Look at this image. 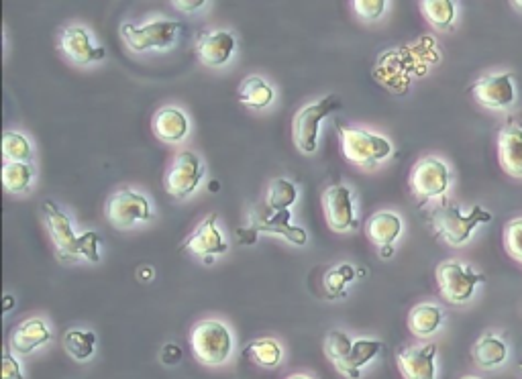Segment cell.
Masks as SVG:
<instances>
[{"mask_svg": "<svg viewBox=\"0 0 522 379\" xmlns=\"http://www.w3.org/2000/svg\"><path fill=\"white\" fill-rule=\"evenodd\" d=\"M43 216L51 235V241L56 245V251L62 261H78L86 259L90 263L100 261V235L94 231H86L82 235L74 233V223L70 216L54 202H43Z\"/></svg>", "mask_w": 522, "mask_h": 379, "instance_id": "cell-1", "label": "cell"}, {"mask_svg": "<svg viewBox=\"0 0 522 379\" xmlns=\"http://www.w3.org/2000/svg\"><path fill=\"white\" fill-rule=\"evenodd\" d=\"M490 221H492V212L480 204L472 206L465 212L461 206L445 202L439 208H435L431 214L433 229L451 247L467 245L474 231Z\"/></svg>", "mask_w": 522, "mask_h": 379, "instance_id": "cell-2", "label": "cell"}, {"mask_svg": "<svg viewBox=\"0 0 522 379\" xmlns=\"http://www.w3.org/2000/svg\"><path fill=\"white\" fill-rule=\"evenodd\" d=\"M339 139L345 159L359 168H374L394 153V145L388 137L361 127H341Z\"/></svg>", "mask_w": 522, "mask_h": 379, "instance_id": "cell-3", "label": "cell"}, {"mask_svg": "<svg viewBox=\"0 0 522 379\" xmlns=\"http://www.w3.org/2000/svg\"><path fill=\"white\" fill-rule=\"evenodd\" d=\"M190 347L202 365H225L233 353V335L221 320H202L190 333Z\"/></svg>", "mask_w": 522, "mask_h": 379, "instance_id": "cell-4", "label": "cell"}, {"mask_svg": "<svg viewBox=\"0 0 522 379\" xmlns=\"http://www.w3.org/2000/svg\"><path fill=\"white\" fill-rule=\"evenodd\" d=\"M180 31L182 25L178 21L151 19L143 25L125 23L121 27V37L133 53H149V51L170 49L176 43Z\"/></svg>", "mask_w": 522, "mask_h": 379, "instance_id": "cell-5", "label": "cell"}, {"mask_svg": "<svg viewBox=\"0 0 522 379\" xmlns=\"http://www.w3.org/2000/svg\"><path fill=\"white\" fill-rule=\"evenodd\" d=\"M341 106L337 96L321 98L319 102H312L302 106L292 119V139L294 145L304 153L312 155L319 149L321 137V123Z\"/></svg>", "mask_w": 522, "mask_h": 379, "instance_id": "cell-6", "label": "cell"}, {"mask_svg": "<svg viewBox=\"0 0 522 379\" xmlns=\"http://www.w3.org/2000/svg\"><path fill=\"white\" fill-rule=\"evenodd\" d=\"M486 282V276L474 267L459 261H443L437 267V286L441 296L451 304H465L474 298L476 288Z\"/></svg>", "mask_w": 522, "mask_h": 379, "instance_id": "cell-7", "label": "cell"}, {"mask_svg": "<svg viewBox=\"0 0 522 379\" xmlns=\"http://www.w3.org/2000/svg\"><path fill=\"white\" fill-rule=\"evenodd\" d=\"M412 192L423 200L443 198L451 186L449 166L439 157H425L410 172Z\"/></svg>", "mask_w": 522, "mask_h": 379, "instance_id": "cell-8", "label": "cell"}, {"mask_svg": "<svg viewBox=\"0 0 522 379\" xmlns=\"http://www.w3.org/2000/svg\"><path fill=\"white\" fill-rule=\"evenodd\" d=\"M107 219L117 229H131L139 223H149L153 210L149 200L135 190H119L107 202Z\"/></svg>", "mask_w": 522, "mask_h": 379, "instance_id": "cell-9", "label": "cell"}, {"mask_svg": "<svg viewBox=\"0 0 522 379\" xmlns=\"http://www.w3.org/2000/svg\"><path fill=\"white\" fill-rule=\"evenodd\" d=\"M204 164L194 151H182L166 174V190L178 200L190 198L202 184Z\"/></svg>", "mask_w": 522, "mask_h": 379, "instance_id": "cell-10", "label": "cell"}, {"mask_svg": "<svg viewBox=\"0 0 522 379\" xmlns=\"http://www.w3.org/2000/svg\"><path fill=\"white\" fill-rule=\"evenodd\" d=\"M469 92H472L476 102L492 108V111H506L516 102V86L510 72L484 76L469 88Z\"/></svg>", "mask_w": 522, "mask_h": 379, "instance_id": "cell-11", "label": "cell"}, {"mask_svg": "<svg viewBox=\"0 0 522 379\" xmlns=\"http://www.w3.org/2000/svg\"><path fill=\"white\" fill-rule=\"evenodd\" d=\"M219 214H208L206 219L198 225V229L184 241L182 249L211 261L213 257L225 255L229 251V241L225 239L223 231L219 229Z\"/></svg>", "mask_w": 522, "mask_h": 379, "instance_id": "cell-12", "label": "cell"}, {"mask_svg": "<svg viewBox=\"0 0 522 379\" xmlns=\"http://www.w3.org/2000/svg\"><path fill=\"white\" fill-rule=\"evenodd\" d=\"M323 208H325L327 223L333 231L349 233L359 227L357 216H355V206H353V192L347 186H343V184L331 186L323 194Z\"/></svg>", "mask_w": 522, "mask_h": 379, "instance_id": "cell-13", "label": "cell"}, {"mask_svg": "<svg viewBox=\"0 0 522 379\" xmlns=\"http://www.w3.org/2000/svg\"><path fill=\"white\" fill-rule=\"evenodd\" d=\"M237 49L235 35L225 29H215L204 33L196 43V56L206 68H223L227 66Z\"/></svg>", "mask_w": 522, "mask_h": 379, "instance_id": "cell-14", "label": "cell"}, {"mask_svg": "<svg viewBox=\"0 0 522 379\" xmlns=\"http://www.w3.org/2000/svg\"><path fill=\"white\" fill-rule=\"evenodd\" d=\"M398 369L404 379H437V345H412L398 353Z\"/></svg>", "mask_w": 522, "mask_h": 379, "instance_id": "cell-15", "label": "cell"}, {"mask_svg": "<svg viewBox=\"0 0 522 379\" xmlns=\"http://www.w3.org/2000/svg\"><path fill=\"white\" fill-rule=\"evenodd\" d=\"M60 47L62 51L66 53V56L76 62V64H82V66H88V64H96V62H102L104 56H107V51H104L102 45L94 43L90 31L86 27H80V25H74V27H68L62 37H60Z\"/></svg>", "mask_w": 522, "mask_h": 379, "instance_id": "cell-16", "label": "cell"}, {"mask_svg": "<svg viewBox=\"0 0 522 379\" xmlns=\"http://www.w3.org/2000/svg\"><path fill=\"white\" fill-rule=\"evenodd\" d=\"M51 337L54 335H51L43 318H25L13 329L9 349L13 351V355L27 357L45 347L51 341Z\"/></svg>", "mask_w": 522, "mask_h": 379, "instance_id": "cell-17", "label": "cell"}, {"mask_svg": "<svg viewBox=\"0 0 522 379\" xmlns=\"http://www.w3.org/2000/svg\"><path fill=\"white\" fill-rule=\"evenodd\" d=\"M498 159L512 178H522V127L508 121L498 135Z\"/></svg>", "mask_w": 522, "mask_h": 379, "instance_id": "cell-18", "label": "cell"}, {"mask_svg": "<svg viewBox=\"0 0 522 379\" xmlns=\"http://www.w3.org/2000/svg\"><path fill=\"white\" fill-rule=\"evenodd\" d=\"M153 133L164 143H182L190 133V119L180 106H164L153 117Z\"/></svg>", "mask_w": 522, "mask_h": 379, "instance_id": "cell-19", "label": "cell"}, {"mask_svg": "<svg viewBox=\"0 0 522 379\" xmlns=\"http://www.w3.org/2000/svg\"><path fill=\"white\" fill-rule=\"evenodd\" d=\"M253 233L280 235L298 247H304L308 243V233L302 227L292 225V210L270 212L261 221H253Z\"/></svg>", "mask_w": 522, "mask_h": 379, "instance_id": "cell-20", "label": "cell"}, {"mask_svg": "<svg viewBox=\"0 0 522 379\" xmlns=\"http://www.w3.org/2000/svg\"><path fill=\"white\" fill-rule=\"evenodd\" d=\"M402 231H404V223L400 219V214L392 210H380L372 214L368 223H365V233H368L370 241L378 247H394Z\"/></svg>", "mask_w": 522, "mask_h": 379, "instance_id": "cell-21", "label": "cell"}, {"mask_svg": "<svg viewBox=\"0 0 522 379\" xmlns=\"http://www.w3.org/2000/svg\"><path fill=\"white\" fill-rule=\"evenodd\" d=\"M382 349H384V343L378 339H355L351 353L347 355V359L341 365H337V371H341L349 379H359L361 369L365 365H370L380 355Z\"/></svg>", "mask_w": 522, "mask_h": 379, "instance_id": "cell-22", "label": "cell"}, {"mask_svg": "<svg viewBox=\"0 0 522 379\" xmlns=\"http://www.w3.org/2000/svg\"><path fill=\"white\" fill-rule=\"evenodd\" d=\"M443 310L437 304H416L408 314V329L414 337L429 339L443 327Z\"/></svg>", "mask_w": 522, "mask_h": 379, "instance_id": "cell-23", "label": "cell"}, {"mask_svg": "<svg viewBox=\"0 0 522 379\" xmlns=\"http://www.w3.org/2000/svg\"><path fill=\"white\" fill-rule=\"evenodd\" d=\"M508 345L502 337L488 333L472 347V357L482 369H496L508 361Z\"/></svg>", "mask_w": 522, "mask_h": 379, "instance_id": "cell-24", "label": "cell"}, {"mask_svg": "<svg viewBox=\"0 0 522 379\" xmlns=\"http://www.w3.org/2000/svg\"><path fill=\"white\" fill-rule=\"evenodd\" d=\"M237 96L241 104L255 108V111H264V108H268L276 100V90L266 78L249 76L241 82Z\"/></svg>", "mask_w": 522, "mask_h": 379, "instance_id": "cell-25", "label": "cell"}, {"mask_svg": "<svg viewBox=\"0 0 522 379\" xmlns=\"http://www.w3.org/2000/svg\"><path fill=\"white\" fill-rule=\"evenodd\" d=\"M247 357L261 367H278L284 359V349L276 339H255L245 349Z\"/></svg>", "mask_w": 522, "mask_h": 379, "instance_id": "cell-26", "label": "cell"}, {"mask_svg": "<svg viewBox=\"0 0 522 379\" xmlns=\"http://www.w3.org/2000/svg\"><path fill=\"white\" fill-rule=\"evenodd\" d=\"M421 9L427 21L439 31L451 29L457 19V3L453 0H425L421 3Z\"/></svg>", "mask_w": 522, "mask_h": 379, "instance_id": "cell-27", "label": "cell"}, {"mask_svg": "<svg viewBox=\"0 0 522 379\" xmlns=\"http://www.w3.org/2000/svg\"><path fill=\"white\" fill-rule=\"evenodd\" d=\"M357 278V269L351 263H341L325 274L323 286H325V294L329 300H339L345 296V290L351 282H355Z\"/></svg>", "mask_w": 522, "mask_h": 379, "instance_id": "cell-28", "label": "cell"}, {"mask_svg": "<svg viewBox=\"0 0 522 379\" xmlns=\"http://www.w3.org/2000/svg\"><path fill=\"white\" fill-rule=\"evenodd\" d=\"M298 200V188L284 178H278L270 184L266 194V208L268 212H282L290 210Z\"/></svg>", "mask_w": 522, "mask_h": 379, "instance_id": "cell-29", "label": "cell"}, {"mask_svg": "<svg viewBox=\"0 0 522 379\" xmlns=\"http://www.w3.org/2000/svg\"><path fill=\"white\" fill-rule=\"evenodd\" d=\"M3 155L7 164H31L35 153L31 141L23 133L7 131L3 137Z\"/></svg>", "mask_w": 522, "mask_h": 379, "instance_id": "cell-30", "label": "cell"}, {"mask_svg": "<svg viewBox=\"0 0 522 379\" xmlns=\"http://www.w3.org/2000/svg\"><path fill=\"white\" fill-rule=\"evenodd\" d=\"M64 349L74 361H88L96 351V335L92 331L72 329L64 337Z\"/></svg>", "mask_w": 522, "mask_h": 379, "instance_id": "cell-31", "label": "cell"}, {"mask_svg": "<svg viewBox=\"0 0 522 379\" xmlns=\"http://www.w3.org/2000/svg\"><path fill=\"white\" fill-rule=\"evenodd\" d=\"M35 180L33 164H5L3 166V184L11 194H21L31 188Z\"/></svg>", "mask_w": 522, "mask_h": 379, "instance_id": "cell-32", "label": "cell"}, {"mask_svg": "<svg viewBox=\"0 0 522 379\" xmlns=\"http://www.w3.org/2000/svg\"><path fill=\"white\" fill-rule=\"evenodd\" d=\"M351 347H353V339L343 331H331L325 339V353L335 367L347 359Z\"/></svg>", "mask_w": 522, "mask_h": 379, "instance_id": "cell-33", "label": "cell"}, {"mask_svg": "<svg viewBox=\"0 0 522 379\" xmlns=\"http://www.w3.org/2000/svg\"><path fill=\"white\" fill-rule=\"evenodd\" d=\"M504 247L510 257H514L518 263H522V219H514L506 225Z\"/></svg>", "mask_w": 522, "mask_h": 379, "instance_id": "cell-34", "label": "cell"}, {"mask_svg": "<svg viewBox=\"0 0 522 379\" xmlns=\"http://www.w3.org/2000/svg\"><path fill=\"white\" fill-rule=\"evenodd\" d=\"M386 7H388L386 0H355L353 3L355 13L363 21H378L384 15Z\"/></svg>", "mask_w": 522, "mask_h": 379, "instance_id": "cell-35", "label": "cell"}, {"mask_svg": "<svg viewBox=\"0 0 522 379\" xmlns=\"http://www.w3.org/2000/svg\"><path fill=\"white\" fill-rule=\"evenodd\" d=\"M3 379H25L23 367L11 349H7L3 355Z\"/></svg>", "mask_w": 522, "mask_h": 379, "instance_id": "cell-36", "label": "cell"}, {"mask_svg": "<svg viewBox=\"0 0 522 379\" xmlns=\"http://www.w3.org/2000/svg\"><path fill=\"white\" fill-rule=\"evenodd\" d=\"M208 3L206 0H174L172 3V7L174 9H178V11H182V13H196V11H200V9H204Z\"/></svg>", "mask_w": 522, "mask_h": 379, "instance_id": "cell-37", "label": "cell"}, {"mask_svg": "<svg viewBox=\"0 0 522 379\" xmlns=\"http://www.w3.org/2000/svg\"><path fill=\"white\" fill-rule=\"evenodd\" d=\"M182 355H184L182 349L178 345H174V343H170V345H166L162 349V361L166 365H178L182 361Z\"/></svg>", "mask_w": 522, "mask_h": 379, "instance_id": "cell-38", "label": "cell"}, {"mask_svg": "<svg viewBox=\"0 0 522 379\" xmlns=\"http://www.w3.org/2000/svg\"><path fill=\"white\" fill-rule=\"evenodd\" d=\"M394 253V247H382V257H390Z\"/></svg>", "mask_w": 522, "mask_h": 379, "instance_id": "cell-39", "label": "cell"}, {"mask_svg": "<svg viewBox=\"0 0 522 379\" xmlns=\"http://www.w3.org/2000/svg\"><path fill=\"white\" fill-rule=\"evenodd\" d=\"M11 306H13V298L7 296V298H5V312H11Z\"/></svg>", "mask_w": 522, "mask_h": 379, "instance_id": "cell-40", "label": "cell"}, {"mask_svg": "<svg viewBox=\"0 0 522 379\" xmlns=\"http://www.w3.org/2000/svg\"><path fill=\"white\" fill-rule=\"evenodd\" d=\"M288 379H310V377H306V375H294V377H288Z\"/></svg>", "mask_w": 522, "mask_h": 379, "instance_id": "cell-41", "label": "cell"}, {"mask_svg": "<svg viewBox=\"0 0 522 379\" xmlns=\"http://www.w3.org/2000/svg\"><path fill=\"white\" fill-rule=\"evenodd\" d=\"M512 7H516V9H522V3H512Z\"/></svg>", "mask_w": 522, "mask_h": 379, "instance_id": "cell-42", "label": "cell"}, {"mask_svg": "<svg viewBox=\"0 0 522 379\" xmlns=\"http://www.w3.org/2000/svg\"><path fill=\"white\" fill-rule=\"evenodd\" d=\"M463 379H478V377H463Z\"/></svg>", "mask_w": 522, "mask_h": 379, "instance_id": "cell-43", "label": "cell"}, {"mask_svg": "<svg viewBox=\"0 0 522 379\" xmlns=\"http://www.w3.org/2000/svg\"><path fill=\"white\" fill-rule=\"evenodd\" d=\"M518 367H520V371H522V361H520V363H518Z\"/></svg>", "mask_w": 522, "mask_h": 379, "instance_id": "cell-44", "label": "cell"}]
</instances>
